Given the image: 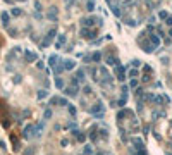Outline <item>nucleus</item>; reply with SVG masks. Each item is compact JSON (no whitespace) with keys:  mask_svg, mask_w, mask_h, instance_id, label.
Masks as SVG:
<instances>
[{"mask_svg":"<svg viewBox=\"0 0 172 155\" xmlns=\"http://www.w3.org/2000/svg\"><path fill=\"white\" fill-rule=\"evenodd\" d=\"M95 22H98L100 26L103 24V21H102L100 17H93V16H91V17H84V19H81V26H83V28H90L91 24H95Z\"/></svg>","mask_w":172,"mask_h":155,"instance_id":"obj_1","label":"nucleus"},{"mask_svg":"<svg viewBox=\"0 0 172 155\" xmlns=\"http://www.w3.org/2000/svg\"><path fill=\"white\" fill-rule=\"evenodd\" d=\"M83 38H86V40H90V42H93V38H95V34H96V30H81V33H79Z\"/></svg>","mask_w":172,"mask_h":155,"instance_id":"obj_2","label":"nucleus"},{"mask_svg":"<svg viewBox=\"0 0 172 155\" xmlns=\"http://www.w3.org/2000/svg\"><path fill=\"white\" fill-rule=\"evenodd\" d=\"M124 69L126 67H122V66H115V69H114V72H115V76H117V79L119 81H124Z\"/></svg>","mask_w":172,"mask_h":155,"instance_id":"obj_3","label":"nucleus"},{"mask_svg":"<svg viewBox=\"0 0 172 155\" xmlns=\"http://www.w3.org/2000/svg\"><path fill=\"white\" fill-rule=\"evenodd\" d=\"M148 40H150V43H152L153 46H157V48H158V45H160V36H157L155 33H152Z\"/></svg>","mask_w":172,"mask_h":155,"instance_id":"obj_4","label":"nucleus"},{"mask_svg":"<svg viewBox=\"0 0 172 155\" xmlns=\"http://www.w3.org/2000/svg\"><path fill=\"white\" fill-rule=\"evenodd\" d=\"M74 66H76V62H74V60H71V59L64 60V69H74Z\"/></svg>","mask_w":172,"mask_h":155,"instance_id":"obj_5","label":"nucleus"},{"mask_svg":"<svg viewBox=\"0 0 172 155\" xmlns=\"http://www.w3.org/2000/svg\"><path fill=\"white\" fill-rule=\"evenodd\" d=\"M47 17H48V19H52V21H55V19H57V9H55V7H52V9H50V12L47 14Z\"/></svg>","mask_w":172,"mask_h":155,"instance_id":"obj_6","label":"nucleus"},{"mask_svg":"<svg viewBox=\"0 0 172 155\" xmlns=\"http://www.w3.org/2000/svg\"><path fill=\"white\" fill-rule=\"evenodd\" d=\"M64 43H65V36L60 34V36H59V40H57V43H55V46H57V48H62Z\"/></svg>","mask_w":172,"mask_h":155,"instance_id":"obj_7","label":"nucleus"},{"mask_svg":"<svg viewBox=\"0 0 172 155\" xmlns=\"http://www.w3.org/2000/svg\"><path fill=\"white\" fill-rule=\"evenodd\" d=\"M86 10H88V12H93L95 10V2L93 0H88V2H86Z\"/></svg>","mask_w":172,"mask_h":155,"instance_id":"obj_8","label":"nucleus"},{"mask_svg":"<svg viewBox=\"0 0 172 155\" xmlns=\"http://www.w3.org/2000/svg\"><path fill=\"white\" fill-rule=\"evenodd\" d=\"M112 12H114L115 17H119V16H121V9H119V5H112Z\"/></svg>","mask_w":172,"mask_h":155,"instance_id":"obj_9","label":"nucleus"},{"mask_svg":"<svg viewBox=\"0 0 172 155\" xmlns=\"http://www.w3.org/2000/svg\"><path fill=\"white\" fill-rule=\"evenodd\" d=\"M91 57H93V62H100V60H102V54H100V52H95Z\"/></svg>","mask_w":172,"mask_h":155,"instance_id":"obj_10","label":"nucleus"},{"mask_svg":"<svg viewBox=\"0 0 172 155\" xmlns=\"http://www.w3.org/2000/svg\"><path fill=\"white\" fill-rule=\"evenodd\" d=\"M55 86H57V88H64V81L60 79V78H57V79H55Z\"/></svg>","mask_w":172,"mask_h":155,"instance_id":"obj_11","label":"nucleus"},{"mask_svg":"<svg viewBox=\"0 0 172 155\" xmlns=\"http://www.w3.org/2000/svg\"><path fill=\"white\" fill-rule=\"evenodd\" d=\"M93 60V57H91V55H90V54H88V55H84V57H83V62H84V64H90V62Z\"/></svg>","mask_w":172,"mask_h":155,"instance_id":"obj_12","label":"nucleus"},{"mask_svg":"<svg viewBox=\"0 0 172 155\" xmlns=\"http://www.w3.org/2000/svg\"><path fill=\"white\" fill-rule=\"evenodd\" d=\"M167 10H160V12H158V17H160V19H167Z\"/></svg>","mask_w":172,"mask_h":155,"instance_id":"obj_13","label":"nucleus"},{"mask_svg":"<svg viewBox=\"0 0 172 155\" xmlns=\"http://www.w3.org/2000/svg\"><path fill=\"white\" fill-rule=\"evenodd\" d=\"M126 24H129V26H131V28H134V26H136V24H138V22H136V21H134V19H127V21H126Z\"/></svg>","mask_w":172,"mask_h":155,"instance_id":"obj_14","label":"nucleus"},{"mask_svg":"<svg viewBox=\"0 0 172 155\" xmlns=\"http://www.w3.org/2000/svg\"><path fill=\"white\" fill-rule=\"evenodd\" d=\"M78 79H79V81L84 79V71H83V69H79V71H78Z\"/></svg>","mask_w":172,"mask_h":155,"instance_id":"obj_15","label":"nucleus"},{"mask_svg":"<svg viewBox=\"0 0 172 155\" xmlns=\"http://www.w3.org/2000/svg\"><path fill=\"white\" fill-rule=\"evenodd\" d=\"M26 59H28V60H34V59H36V54H29V52H28V54H26Z\"/></svg>","mask_w":172,"mask_h":155,"instance_id":"obj_16","label":"nucleus"},{"mask_svg":"<svg viewBox=\"0 0 172 155\" xmlns=\"http://www.w3.org/2000/svg\"><path fill=\"white\" fill-rule=\"evenodd\" d=\"M165 24L172 28V16H167V19H165Z\"/></svg>","mask_w":172,"mask_h":155,"instance_id":"obj_17","label":"nucleus"},{"mask_svg":"<svg viewBox=\"0 0 172 155\" xmlns=\"http://www.w3.org/2000/svg\"><path fill=\"white\" fill-rule=\"evenodd\" d=\"M131 64H133L134 67H140V66H141V62H140V60H136V59H134V60L131 62Z\"/></svg>","mask_w":172,"mask_h":155,"instance_id":"obj_18","label":"nucleus"},{"mask_svg":"<svg viewBox=\"0 0 172 155\" xmlns=\"http://www.w3.org/2000/svg\"><path fill=\"white\" fill-rule=\"evenodd\" d=\"M143 71H145V72H152V67H150V66H143Z\"/></svg>","mask_w":172,"mask_h":155,"instance_id":"obj_19","label":"nucleus"},{"mask_svg":"<svg viewBox=\"0 0 172 155\" xmlns=\"http://www.w3.org/2000/svg\"><path fill=\"white\" fill-rule=\"evenodd\" d=\"M102 42H103V40H102V38H100V40H93V42H91V45H100V43H102Z\"/></svg>","mask_w":172,"mask_h":155,"instance_id":"obj_20","label":"nucleus"},{"mask_svg":"<svg viewBox=\"0 0 172 155\" xmlns=\"http://www.w3.org/2000/svg\"><path fill=\"white\" fill-rule=\"evenodd\" d=\"M43 96H47V92H40L38 93V98H43Z\"/></svg>","mask_w":172,"mask_h":155,"instance_id":"obj_21","label":"nucleus"},{"mask_svg":"<svg viewBox=\"0 0 172 155\" xmlns=\"http://www.w3.org/2000/svg\"><path fill=\"white\" fill-rule=\"evenodd\" d=\"M136 74H138V71H136V69H133V71H129V76H136Z\"/></svg>","mask_w":172,"mask_h":155,"instance_id":"obj_22","label":"nucleus"},{"mask_svg":"<svg viewBox=\"0 0 172 155\" xmlns=\"http://www.w3.org/2000/svg\"><path fill=\"white\" fill-rule=\"evenodd\" d=\"M71 4H74V0H65V5L67 7H71Z\"/></svg>","mask_w":172,"mask_h":155,"instance_id":"obj_23","label":"nucleus"},{"mask_svg":"<svg viewBox=\"0 0 172 155\" xmlns=\"http://www.w3.org/2000/svg\"><path fill=\"white\" fill-rule=\"evenodd\" d=\"M169 36H171V38H172V28H171V30H169Z\"/></svg>","mask_w":172,"mask_h":155,"instance_id":"obj_24","label":"nucleus"}]
</instances>
